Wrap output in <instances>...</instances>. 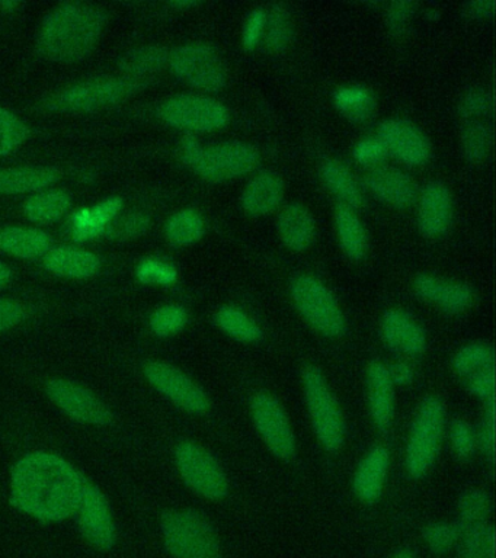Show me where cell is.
I'll use <instances>...</instances> for the list:
<instances>
[{"mask_svg":"<svg viewBox=\"0 0 496 558\" xmlns=\"http://www.w3.org/2000/svg\"><path fill=\"white\" fill-rule=\"evenodd\" d=\"M85 482L64 458L50 452L28 453L12 470L10 501L38 521H64L77 512Z\"/></svg>","mask_w":496,"mask_h":558,"instance_id":"obj_1","label":"cell"},{"mask_svg":"<svg viewBox=\"0 0 496 558\" xmlns=\"http://www.w3.org/2000/svg\"><path fill=\"white\" fill-rule=\"evenodd\" d=\"M104 15L86 3H64L46 17L40 48L51 60L76 61L94 50L102 33Z\"/></svg>","mask_w":496,"mask_h":558,"instance_id":"obj_2","label":"cell"},{"mask_svg":"<svg viewBox=\"0 0 496 558\" xmlns=\"http://www.w3.org/2000/svg\"><path fill=\"white\" fill-rule=\"evenodd\" d=\"M167 549L176 558H221L215 527L194 510H168L162 514Z\"/></svg>","mask_w":496,"mask_h":558,"instance_id":"obj_3","label":"cell"},{"mask_svg":"<svg viewBox=\"0 0 496 558\" xmlns=\"http://www.w3.org/2000/svg\"><path fill=\"white\" fill-rule=\"evenodd\" d=\"M446 429V409L437 397H426L415 418H413L411 434L407 447V470L413 478H421L428 473Z\"/></svg>","mask_w":496,"mask_h":558,"instance_id":"obj_4","label":"cell"},{"mask_svg":"<svg viewBox=\"0 0 496 558\" xmlns=\"http://www.w3.org/2000/svg\"><path fill=\"white\" fill-rule=\"evenodd\" d=\"M303 386L317 439L328 451H337L346 438V425L337 399L329 390L324 374L315 366L304 369Z\"/></svg>","mask_w":496,"mask_h":558,"instance_id":"obj_5","label":"cell"},{"mask_svg":"<svg viewBox=\"0 0 496 558\" xmlns=\"http://www.w3.org/2000/svg\"><path fill=\"white\" fill-rule=\"evenodd\" d=\"M291 299L309 325L328 338L346 330V317L329 288L311 275H300L291 282Z\"/></svg>","mask_w":496,"mask_h":558,"instance_id":"obj_6","label":"cell"},{"mask_svg":"<svg viewBox=\"0 0 496 558\" xmlns=\"http://www.w3.org/2000/svg\"><path fill=\"white\" fill-rule=\"evenodd\" d=\"M177 469L186 486L210 500H220L228 495V480L219 462L207 449L185 440L176 449Z\"/></svg>","mask_w":496,"mask_h":558,"instance_id":"obj_7","label":"cell"},{"mask_svg":"<svg viewBox=\"0 0 496 558\" xmlns=\"http://www.w3.org/2000/svg\"><path fill=\"white\" fill-rule=\"evenodd\" d=\"M169 61L178 77L198 89L219 90L226 85L223 60L210 44H185L172 52Z\"/></svg>","mask_w":496,"mask_h":558,"instance_id":"obj_8","label":"cell"},{"mask_svg":"<svg viewBox=\"0 0 496 558\" xmlns=\"http://www.w3.org/2000/svg\"><path fill=\"white\" fill-rule=\"evenodd\" d=\"M160 118L178 129L215 131L228 124L225 105L210 96L178 95L159 109Z\"/></svg>","mask_w":496,"mask_h":558,"instance_id":"obj_9","label":"cell"},{"mask_svg":"<svg viewBox=\"0 0 496 558\" xmlns=\"http://www.w3.org/2000/svg\"><path fill=\"white\" fill-rule=\"evenodd\" d=\"M143 374L152 387L185 412L203 414L210 409V400L203 388L177 366L162 361H150L143 368Z\"/></svg>","mask_w":496,"mask_h":558,"instance_id":"obj_10","label":"cell"},{"mask_svg":"<svg viewBox=\"0 0 496 558\" xmlns=\"http://www.w3.org/2000/svg\"><path fill=\"white\" fill-rule=\"evenodd\" d=\"M258 161L259 153L254 146L233 142L202 148L191 168L210 181H228L251 172Z\"/></svg>","mask_w":496,"mask_h":558,"instance_id":"obj_11","label":"cell"},{"mask_svg":"<svg viewBox=\"0 0 496 558\" xmlns=\"http://www.w3.org/2000/svg\"><path fill=\"white\" fill-rule=\"evenodd\" d=\"M53 403L69 417L94 426H107L114 421L110 408L95 392L69 379L53 378L46 384Z\"/></svg>","mask_w":496,"mask_h":558,"instance_id":"obj_12","label":"cell"},{"mask_svg":"<svg viewBox=\"0 0 496 558\" xmlns=\"http://www.w3.org/2000/svg\"><path fill=\"white\" fill-rule=\"evenodd\" d=\"M137 87V82L124 78H97L62 92L51 100V107L62 111H94L119 102Z\"/></svg>","mask_w":496,"mask_h":558,"instance_id":"obj_13","label":"cell"},{"mask_svg":"<svg viewBox=\"0 0 496 558\" xmlns=\"http://www.w3.org/2000/svg\"><path fill=\"white\" fill-rule=\"evenodd\" d=\"M251 413L256 429L278 458L289 460L295 452V439L289 417L276 397L258 392L251 401Z\"/></svg>","mask_w":496,"mask_h":558,"instance_id":"obj_14","label":"cell"},{"mask_svg":"<svg viewBox=\"0 0 496 558\" xmlns=\"http://www.w3.org/2000/svg\"><path fill=\"white\" fill-rule=\"evenodd\" d=\"M76 513L82 535L93 547L102 551L114 547L117 531L110 505L104 493L88 480Z\"/></svg>","mask_w":496,"mask_h":558,"instance_id":"obj_15","label":"cell"},{"mask_svg":"<svg viewBox=\"0 0 496 558\" xmlns=\"http://www.w3.org/2000/svg\"><path fill=\"white\" fill-rule=\"evenodd\" d=\"M377 138L387 153H391L404 165L420 166L430 159L431 144L420 126L411 121L390 118L378 125Z\"/></svg>","mask_w":496,"mask_h":558,"instance_id":"obj_16","label":"cell"},{"mask_svg":"<svg viewBox=\"0 0 496 558\" xmlns=\"http://www.w3.org/2000/svg\"><path fill=\"white\" fill-rule=\"evenodd\" d=\"M452 216V198L448 187L441 182L426 183L420 196L418 222L422 233L428 238H437L450 226Z\"/></svg>","mask_w":496,"mask_h":558,"instance_id":"obj_17","label":"cell"},{"mask_svg":"<svg viewBox=\"0 0 496 558\" xmlns=\"http://www.w3.org/2000/svg\"><path fill=\"white\" fill-rule=\"evenodd\" d=\"M383 339L390 351L404 356H418L425 351L424 329L400 310H389L382 320Z\"/></svg>","mask_w":496,"mask_h":558,"instance_id":"obj_18","label":"cell"},{"mask_svg":"<svg viewBox=\"0 0 496 558\" xmlns=\"http://www.w3.org/2000/svg\"><path fill=\"white\" fill-rule=\"evenodd\" d=\"M365 185L385 203L395 207H409L416 198V185L403 170L391 166H377L365 177Z\"/></svg>","mask_w":496,"mask_h":558,"instance_id":"obj_19","label":"cell"},{"mask_svg":"<svg viewBox=\"0 0 496 558\" xmlns=\"http://www.w3.org/2000/svg\"><path fill=\"white\" fill-rule=\"evenodd\" d=\"M416 294L439 305L448 314H459L473 304L472 288L460 282H448L433 275H421L415 279Z\"/></svg>","mask_w":496,"mask_h":558,"instance_id":"obj_20","label":"cell"},{"mask_svg":"<svg viewBox=\"0 0 496 558\" xmlns=\"http://www.w3.org/2000/svg\"><path fill=\"white\" fill-rule=\"evenodd\" d=\"M370 413L380 430L389 429L395 414V386L389 368L382 362H372L367 368Z\"/></svg>","mask_w":496,"mask_h":558,"instance_id":"obj_21","label":"cell"},{"mask_svg":"<svg viewBox=\"0 0 496 558\" xmlns=\"http://www.w3.org/2000/svg\"><path fill=\"white\" fill-rule=\"evenodd\" d=\"M389 451L382 445L370 449L354 475V492L364 504H373L382 496L389 471Z\"/></svg>","mask_w":496,"mask_h":558,"instance_id":"obj_22","label":"cell"},{"mask_svg":"<svg viewBox=\"0 0 496 558\" xmlns=\"http://www.w3.org/2000/svg\"><path fill=\"white\" fill-rule=\"evenodd\" d=\"M285 183L276 173L261 172L252 178L242 194V207L252 216H264L280 205Z\"/></svg>","mask_w":496,"mask_h":558,"instance_id":"obj_23","label":"cell"},{"mask_svg":"<svg viewBox=\"0 0 496 558\" xmlns=\"http://www.w3.org/2000/svg\"><path fill=\"white\" fill-rule=\"evenodd\" d=\"M277 229L287 247L303 251L315 238V218L303 205L290 204L278 216Z\"/></svg>","mask_w":496,"mask_h":558,"instance_id":"obj_24","label":"cell"},{"mask_svg":"<svg viewBox=\"0 0 496 558\" xmlns=\"http://www.w3.org/2000/svg\"><path fill=\"white\" fill-rule=\"evenodd\" d=\"M45 265L47 270L59 277L80 279L94 277L101 268L97 255L73 247H59L47 253Z\"/></svg>","mask_w":496,"mask_h":558,"instance_id":"obj_25","label":"cell"},{"mask_svg":"<svg viewBox=\"0 0 496 558\" xmlns=\"http://www.w3.org/2000/svg\"><path fill=\"white\" fill-rule=\"evenodd\" d=\"M121 205L123 201L120 198H110L93 208L80 209L72 220L73 238L84 242L104 233L112 218L119 214Z\"/></svg>","mask_w":496,"mask_h":558,"instance_id":"obj_26","label":"cell"},{"mask_svg":"<svg viewBox=\"0 0 496 558\" xmlns=\"http://www.w3.org/2000/svg\"><path fill=\"white\" fill-rule=\"evenodd\" d=\"M51 239L40 230L10 227L0 230V248L21 259H34L49 252Z\"/></svg>","mask_w":496,"mask_h":558,"instance_id":"obj_27","label":"cell"},{"mask_svg":"<svg viewBox=\"0 0 496 558\" xmlns=\"http://www.w3.org/2000/svg\"><path fill=\"white\" fill-rule=\"evenodd\" d=\"M59 172L49 168L0 170V194H23L43 190L58 181Z\"/></svg>","mask_w":496,"mask_h":558,"instance_id":"obj_28","label":"cell"},{"mask_svg":"<svg viewBox=\"0 0 496 558\" xmlns=\"http://www.w3.org/2000/svg\"><path fill=\"white\" fill-rule=\"evenodd\" d=\"M335 226H337L339 243L343 252L351 259L359 260L364 257L368 247L367 231L354 209L343 204L339 205L335 213Z\"/></svg>","mask_w":496,"mask_h":558,"instance_id":"obj_29","label":"cell"},{"mask_svg":"<svg viewBox=\"0 0 496 558\" xmlns=\"http://www.w3.org/2000/svg\"><path fill=\"white\" fill-rule=\"evenodd\" d=\"M320 172L325 185L342 201L343 205L354 209L363 204V194H361L359 183H356L354 174L342 161L335 159L326 160L322 165Z\"/></svg>","mask_w":496,"mask_h":558,"instance_id":"obj_30","label":"cell"},{"mask_svg":"<svg viewBox=\"0 0 496 558\" xmlns=\"http://www.w3.org/2000/svg\"><path fill=\"white\" fill-rule=\"evenodd\" d=\"M334 102L343 117L355 122L367 121L376 109V99L372 90L361 85L339 87L334 94Z\"/></svg>","mask_w":496,"mask_h":558,"instance_id":"obj_31","label":"cell"},{"mask_svg":"<svg viewBox=\"0 0 496 558\" xmlns=\"http://www.w3.org/2000/svg\"><path fill=\"white\" fill-rule=\"evenodd\" d=\"M71 205V198L62 191L43 192L33 196L25 204V214L29 220L40 222V225H49L55 222L68 211Z\"/></svg>","mask_w":496,"mask_h":558,"instance_id":"obj_32","label":"cell"},{"mask_svg":"<svg viewBox=\"0 0 496 558\" xmlns=\"http://www.w3.org/2000/svg\"><path fill=\"white\" fill-rule=\"evenodd\" d=\"M215 320L226 335L232 336L233 339L241 340V342H256L263 338V331L256 322L252 320L243 310L232 307V305L220 308L216 313Z\"/></svg>","mask_w":496,"mask_h":558,"instance_id":"obj_33","label":"cell"},{"mask_svg":"<svg viewBox=\"0 0 496 558\" xmlns=\"http://www.w3.org/2000/svg\"><path fill=\"white\" fill-rule=\"evenodd\" d=\"M494 351L483 343H470L461 348L452 360L456 374L468 379L482 371L494 368Z\"/></svg>","mask_w":496,"mask_h":558,"instance_id":"obj_34","label":"cell"},{"mask_svg":"<svg viewBox=\"0 0 496 558\" xmlns=\"http://www.w3.org/2000/svg\"><path fill=\"white\" fill-rule=\"evenodd\" d=\"M204 234V220L194 209H182L169 218L167 235L169 242L177 246H186L202 239Z\"/></svg>","mask_w":496,"mask_h":558,"instance_id":"obj_35","label":"cell"},{"mask_svg":"<svg viewBox=\"0 0 496 558\" xmlns=\"http://www.w3.org/2000/svg\"><path fill=\"white\" fill-rule=\"evenodd\" d=\"M168 60V52L162 47H141L130 51L121 60L120 68L125 73L145 76V74L159 72Z\"/></svg>","mask_w":496,"mask_h":558,"instance_id":"obj_36","label":"cell"},{"mask_svg":"<svg viewBox=\"0 0 496 558\" xmlns=\"http://www.w3.org/2000/svg\"><path fill=\"white\" fill-rule=\"evenodd\" d=\"M491 510L489 496L482 490H470L460 499V531L465 532L470 527L485 523Z\"/></svg>","mask_w":496,"mask_h":558,"instance_id":"obj_37","label":"cell"},{"mask_svg":"<svg viewBox=\"0 0 496 558\" xmlns=\"http://www.w3.org/2000/svg\"><path fill=\"white\" fill-rule=\"evenodd\" d=\"M267 35H265V44L271 51L285 50L289 46L293 29H291V21L289 11L282 4L273 7L271 13H267Z\"/></svg>","mask_w":496,"mask_h":558,"instance_id":"obj_38","label":"cell"},{"mask_svg":"<svg viewBox=\"0 0 496 558\" xmlns=\"http://www.w3.org/2000/svg\"><path fill=\"white\" fill-rule=\"evenodd\" d=\"M491 140V129L485 122L479 120L470 121L464 126L463 133H461V144H463L465 157L470 161L485 159L487 151H489Z\"/></svg>","mask_w":496,"mask_h":558,"instance_id":"obj_39","label":"cell"},{"mask_svg":"<svg viewBox=\"0 0 496 558\" xmlns=\"http://www.w3.org/2000/svg\"><path fill=\"white\" fill-rule=\"evenodd\" d=\"M28 126L14 113L0 108V156L11 155L28 138Z\"/></svg>","mask_w":496,"mask_h":558,"instance_id":"obj_40","label":"cell"},{"mask_svg":"<svg viewBox=\"0 0 496 558\" xmlns=\"http://www.w3.org/2000/svg\"><path fill=\"white\" fill-rule=\"evenodd\" d=\"M461 558H495V532L487 523H481L464 532Z\"/></svg>","mask_w":496,"mask_h":558,"instance_id":"obj_41","label":"cell"},{"mask_svg":"<svg viewBox=\"0 0 496 558\" xmlns=\"http://www.w3.org/2000/svg\"><path fill=\"white\" fill-rule=\"evenodd\" d=\"M189 323V314L181 305H165L156 310L150 317V327L156 336L168 338V336L177 335Z\"/></svg>","mask_w":496,"mask_h":558,"instance_id":"obj_42","label":"cell"},{"mask_svg":"<svg viewBox=\"0 0 496 558\" xmlns=\"http://www.w3.org/2000/svg\"><path fill=\"white\" fill-rule=\"evenodd\" d=\"M137 278L143 283L156 286H172L177 281L178 272L172 265L158 259H145L138 265Z\"/></svg>","mask_w":496,"mask_h":558,"instance_id":"obj_43","label":"cell"},{"mask_svg":"<svg viewBox=\"0 0 496 558\" xmlns=\"http://www.w3.org/2000/svg\"><path fill=\"white\" fill-rule=\"evenodd\" d=\"M460 527L447 525V523H433L424 531L425 543L434 553L443 554L450 551L460 536Z\"/></svg>","mask_w":496,"mask_h":558,"instance_id":"obj_44","label":"cell"},{"mask_svg":"<svg viewBox=\"0 0 496 558\" xmlns=\"http://www.w3.org/2000/svg\"><path fill=\"white\" fill-rule=\"evenodd\" d=\"M352 155L360 165L370 166L373 169L380 166L382 161L386 159L387 150L377 137H365L355 144Z\"/></svg>","mask_w":496,"mask_h":558,"instance_id":"obj_45","label":"cell"},{"mask_svg":"<svg viewBox=\"0 0 496 558\" xmlns=\"http://www.w3.org/2000/svg\"><path fill=\"white\" fill-rule=\"evenodd\" d=\"M450 438L452 449L459 458H469L476 447V436L468 422L455 421L451 425Z\"/></svg>","mask_w":496,"mask_h":558,"instance_id":"obj_46","label":"cell"},{"mask_svg":"<svg viewBox=\"0 0 496 558\" xmlns=\"http://www.w3.org/2000/svg\"><path fill=\"white\" fill-rule=\"evenodd\" d=\"M495 401H486L476 444L487 457H494L495 449Z\"/></svg>","mask_w":496,"mask_h":558,"instance_id":"obj_47","label":"cell"},{"mask_svg":"<svg viewBox=\"0 0 496 558\" xmlns=\"http://www.w3.org/2000/svg\"><path fill=\"white\" fill-rule=\"evenodd\" d=\"M147 229H149V218L143 214H130L116 222L110 233L116 239H133L145 233Z\"/></svg>","mask_w":496,"mask_h":558,"instance_id":"obj_48","label":"cell"},{"mask_svg":"<svg viewBox=\"0 0 496 558\" xmlns=\"http://www.w3.org/2000/svg\"><path fill=\"white\" fill-rule=\"evenodd\" d=\"M265 25H267V12L261 8L254 9V11L250 13V16H247L245 26H243V46L246 48H255L258 46L261 38H263Z\"/></svg>","mask_w":496,"mask_h":558,"instance_id":"obj_49","label":"cell"},{"mask_svg":"<svg viewBox=\"0 0 496 558\" xmlns=\"http://www.w3.org/2000/svg\"><path fill=\"white\" fill-rule=\"evenodd\" d=\"M492 105L491 95L482 89H473L461 99V116L468 118H477L489 111Z\"/></svg>","mask_w":496,"mask_h":558,"instance_id":"obj_50","label":"cell"},{"mask_svg":"<svg viewBox=\"0 0 496 558\" xmlns=\"http://www.w3.org/2000/svg\"><path fill=\"white\" fill-rule=\"evenodd\" d=\"M469 391L483 401L494 400L495 368L482 371L468 379Z\"/></svg>","mask_w":496,"mask_h":558,"instance_id":"obj_51","label":"cell"},{"mask_svg":"<svg viewBox=\"0 0 496 558\" xmlns=\"http://www.w3.org/2000/svg\"><path fill=\"white\" fill-rule=\"evenodd\" d=\"M25 316L27 312L19 301L0 299V333L20 325Z\"/></svg>","mask_w":496,"mask_h":558,"instance_id":"obj_52","label":"cell"},{"mask_svg":"<svg viewBox=\"0 0 496 558\" xmlns=\"http://www.w3.org/2000/svg\"><path fill=\"white\" fill-rule=\"evenodd\" d=\"M389 368V375L394 386H409L413 381V369L408 362H396Z\"/></svg>","mask_w":496,"mask_h":558,"instance_id":"obj_53","label":"cell"},{"mask_svg":"<svg viewBox=\"0 0 496 558\" xmlns=\"http://www.w3.org/2000/svg\"><path fill=\"white\" fill-rule=\"evenodd\" d=\"M413 4L407 2L394 3L389 9V22L391 28L400 31L407 24L408 16L411 15Z\"/></svg>","mask_w":496,"mask_h":558,"instance_id":"obj_54","label":"cell"},{"mask_svg":"<svg viewBox=\"0 0 496 558\" xmlns=\"http://www.w3.org/2000/svg\"><path fill=\"white\" fill-rule=\"evenodd\" d=\"M202 148L194 135H185L184 140H182V159H184L186 165L193 166Z\"/></svg>","mask_w":496,"mask_h":558,"instance_id":"obj_55","label":"cell"},{"mask_svg":"<svg viewBox=\"0 0 496 558\" xmlns=\"http://www.w3.org/2000/svg\"><path fill=\"white\" fill-rule=\"evenodd\" d=\"M470 11H472L473 15H489L492 11H494L495 3L494 2H474L470 3Z\"/></svg>","mask_w":496,"mask_h":558,"instance_id":"obj_56","label":"cell"},{"mask_svg":"<svg viewBox=\"0 0 496 558\" xmlns=\"http://www.w3.org/2000/svg\"><path fill=\"white\" fill-rule=\"evenodd\" d=\"M11 281V270L7 265L0 264V288L8 286Z\"/></svg>","mask_w":496,"mask_h":558,"instance_id":"obj_57","label":"cell"},{"mask_svg":"<svg viewBox=\"0 0 496 558\" xmlns=\"http://www.w3.org/2000/svg\"><path fill=\"white\" fill-rule=\"evenodd\" d=\"M394 558H413V554L411 551H400Z\"/></svg>","mask_w":496,"mask_h":558,"instance_id":"obj_58","label":"cell"},{"mask_svg":"<svg viewBox=\"0 0 496 558\" xmlns=\"http://www.w3.org/2000/svg\"><path fill=\"white\" fill-rule=\"evenodd\" d=\"M173 4H176V7H194L195 2H178Z\"/></svg>","mask_w":496,"mask_h":558,"instance_id":"obj_59","label":"cell"},{"mask_svg":"<svg viewBox=\"0 0 496 558\" xmlns=\"http://www.w3.org/2000/svg\"><path fill=\"white\" fill-rule=\"evenodd\" d=\"M16 2H3L2 3V8H15L16 7Z\"/></svg>","mask_w":496,"mask_h":558,"instance_id":"obj_60","label":"cell"}]
</instances>
